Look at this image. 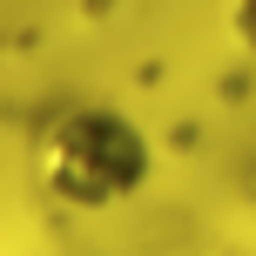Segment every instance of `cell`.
Wrapping results in <instances>:
<instances>
[{"label": "cell", "mask_w": 256, "mask_h": 256, "mask_svg": "<svg viewBox=\"0 0 256 256\" xmlns=\"http://www.w3.org/2000/svg\"><path fill=\"white\" fill-rule=\"evenodd\" d=\"M34 176L68 209H108L148 182V142L115 108H61L34 135Z\"/></svg>", "instance_id": "cell-1"}, {"label": "cell", "mask_w": 256, "mask_h": 256, "mask_svg": "<svg viewBox=\"0 0 256 256\" xmlns=\"http://www.w3.org/2000/svg\"><path fill=\"white\" fill-rule=\"evenodd\" d=\"M230 34L256 54V0H230Z\"/></svg>", "instance_id": "cell-2"}]
</instances>
